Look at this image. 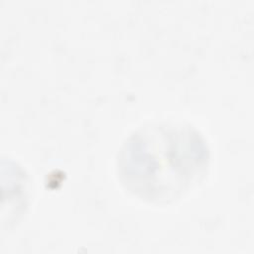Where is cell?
<instances>
[{
    "mask_svg": "<svg viewBox=\"0 0 254 254\" xmlns=\"http://www.w3.org/2000/svg\"><path fill=\"white\" fill-rule=\"evenodd\" d=\"M209 161L208 144L193 125L160 121L142 125L123 141L116 158V174L134 196L165 204L197 185Z\"/></svg>",
    "mask_w": 254,
    "mask_h": 254,
    "instance_id": "cell-1",
    "label": "cell"
}]
</instances>
